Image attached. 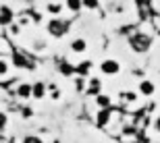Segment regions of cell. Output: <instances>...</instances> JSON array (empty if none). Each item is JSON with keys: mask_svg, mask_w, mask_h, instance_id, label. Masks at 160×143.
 <instances>
[{"mask_svg": "<svg viewBox=\"0 0 160 143\" xmlns=\"http://www.w3.org/2000/svg\"><path fill=\"white\" fill-rule=\"evenodd\" d=\"M96 120H98V125H102V126L108 125V120H110V110H108V108H106V110H100Z\"/></svg>", "mask_w": 160, "mask_h": 143, "instance_id": "9", "label": "cell"}, {"mask_svg": "<svg viewBox=\"0 0 160 143\" xmlns=\"http://www.w3.org/2000/svg\"><path fill=\"white\" fill-rule=\"evenodd\" d=\"M154 83H152V81H142V85H139V91H142L143 95H152L154 93Z\"/></svg>", "mask_w": 160, "mask_h": 143, "instance_id": "8", "label": "cell"}, {"mask_svg": "<svg viewBox=\"0 0 160 143\" xmlns=\"http://www.w3.org/2000/svg\"><path fill=\"white\" fill-rule=\"evenodd\" d=\"M65 4H67V8H69V11H73V12H77L79 8H81V2H79V0H67Z\"/></svg>", "mask_w": 160, "mask_h": 143, "instance_id": "16", "label": "cell"}, {"mask_svg": "<svg viewBox=\"0 0 160 143\" xmlns=\"http://www.w3.org/2000/svg\"><path fill=\"white\" fill-rule=\"evenodd\" d=\"M89 69H92V62H89V60H85V62H81V64L75 66V73H77L79 77H85V75L89 73Z\"/></svg>", "mask_w": 160, "mask_h": 143, "instance_id": "7", "label": "cell"}, {"mask_svg": "<svg viewBox=\"0 0 160 143\" xmlns=\"http://www.w3.org/2000/svg\"><path fill=\"white\" fill-rule=\"evenodd\" d=\"M31 95H33V98H38V100H42V98L46 95V85H44V83L31 85Z\"/></svg>", "mask_w": 160, "mask_h": 143, "instance_id": "6", "label": "cell"}, {"mask_svg": "<svg viewBox=\"0 0 160 143\" xmlns=\"http://www.w3.org/2000/svg\"><path fill=\"white\" fill-rule=\"evenodd\" d=\"M6 71H8V64L4 60H0V75H6Z\"/></svg>", "mask_w": 160, "mask_h": 143, "instance_id": "19", "label": "cell"}, {"mask_svg": "<svg viewBox=\"0 0 160 143\" xmlns=\"http://www.w3.org/2000/svg\"><path fill=\"white\" fill-rule=\"evenodd\" d=\"M69 29V23L62 21V19H52L50 23H48V31L52 33V37H62Z\"/></svg>", "mask_w": 160, "mask_h": 143, "instance_id": "2", "label": "cell"}, {"mask_svg": "<svg viewBox=\"0 0 160 143\" xmlns=\"http://www.w3.org/2000/svg\"><path fill=\"white\" fill-rule=\"evenodd\" d=\"M0 23H4V25L12 23V11H11L6 4L0 6Z\"/></svg>", "mask_w": 160, "mask_h": 143, "instance_id": "4", "label": "cell"}, {"mask_svg": "<svg viewBox=\"0 0 160 143\" xmlns=\"http://www.w3.org/2000/svg\"><path fill=\"white\" fill-rule=\"evenodd\" d=\"M129 44L131 48L135 50V52H148V48L152 46V37L148 36V33H133V36L129 37Z\"/></svg>", "mask_w": 160, "mask_h": 143, "instance_id": "1", "label": "cell"}, {"mask_svg": "<svg viewBox=\"0 0 160 143\" xmlns=\"http://www.w3.org/2000/svg\"><path fill=\"white\" fill-rule=\"evenodd\" d=\"M154 126H156V131H160V116L156 118V122H154Z\"/></svg>", "mask_w": 160, "mask_h": 143, "instance_id": "21", "label": "cell"}, {"mask_svg": "<svg viewBox=\"0 0 160 143\" xmlns=\"http://www.w3.org/2000/svg\"><path fill=\"white\" fill-rule=\"evenodd\" d=\"M4 126H6V114L0 112V129H4Z\"/></svg>", "mask_w": 160, "mask_h": 143, "instance_id": "20", "label": "cell"}, {"mask_svg": "<svg viewBox=\"0 0 160 143\" xmlns=\"http://www.w3.org/2000/svg\"><path fill=\"white\" fill-rule=\"evenodd\" d=\"M98 4H100L98 0H83V2H81V6H85V8H92V11H94V8H98Z\"/></svg>", "mask_w": 160, "mask_h": 143, "instance_id": "17", "label": "cell"}, {"mask_svg": "<svg viewBox=\"0 0 160 143\" xmlns=\"http://www.w3.org/2000/svg\"><path fill=\"white\" fill-rule=\"evenodd\" d=\"M12 62H15L17 66H29V62L25 60L23 54H12Z\"/></svg>", "mask_w": 160, "mask_h": 143, "instance_id": "13", "label": "cell"}, {"mask_svg": "<svg viewBox=\"0 0 160 143\" xmlns=\"http://www.w3.org/2000/svg\"><path fill=\"white\" fill-rule=\"evenodd\" d=\"M71 50H73V52H77V54L85 52V50H88V42H85V37H77V40H73Z\"/></svg>", "mask_w": 160, "mask_h": 143, "instance_id": "5", "label": "cell"}, {"mask_svg": "<svg viewBox=\"0 0 160 143\" xmlns=\"http://www.w3.org/2000/svg\"><path fill=\"white\" fill-rule=\"evenodd\" d=\"M96 104H98V106H100V110H106L108 106H110V98H108V95H96Z\"/></svg>", "mask_w": 160, "mask_h": 143, "instance_id": "11", "label": "cell"}, {"mask_svg": "<svg viewBox=\"0 0 160 143\" xmlns=\"http://www.w3.org/2000/svg\"><path fill=\"white\" fill-rule=\"evenodd\" d=\"M75 71V66H71L69 62H60V75H65V77H69L71 73Z\"/></svg>", "mask_w": 160, "mask_h": 143, "instance_id": "14", "label": "cell"}, {"mask_svg": "<svg viewBox=\"0 0 160 143\" xmlns=\"http://www.w3.org/2000/svg\"><path fill=\"white\" fill-rule=\"evenodd\" d=\"M89 93L100 95V81H98V79H92V83H89Z\"/></svg>", "mask_w": 160, "mask_h": 143, "instance_id": "15", "label": "cell"}, {"mask_svg": "<svg viewBox=\"0 0 160 143\" xmlns=\"http://www.w3.org/2000/svg\"><path fill=\"white\" fill-rule=\"evenodd\" d=\"M17 95H19V98H29V95H31V85L21 83L17 87Z\"/></svg>", "mask_w": 160, "mask_h": 143, "instance_id": "10", "label": "cell"}, {"mask_svg": "<svg viewBox=\"0 0 160 143\" xmlns=\"http://www.w3.org/2000/svg\"><path fill=\"white\" fill-rule=\"evenodd\" d=\"M23 143H44L40 137H33V135H27V137L23 139Z\"/></svg>", "mask_w": 160, "mask_h": 143, "instance_id": "18", "label": "cell"}, {"mask_svg": "<svg viewBox=\"0 0 160 143\" xmlns=\"http://www.w3.org/2000/svg\"><path fill=\"white\" fill-rule=\"evenodd\" d=\"M46 11L50 12V15H58V12L62 11V4H58V2H50V4H46Z\"/></svg>", "mask_w": 160, "mask_h": 143, "instance_id": "12", "label": "cell"}, {"mask_svg": "<svg viewBox=\"0 0 160 143\" xmlns=\"http://www.w3.org/2000/svg\"><path fill=\"white\" fill-rule=\"evenodd\" d=\"M100 71L104 73V75H117V73L121 71V64L117 60H104L100 64Z\"/></svg>", "mask_w": 160, "mask_h": 143, "instance_id": "3", "label": "cell"}]
</instances>
